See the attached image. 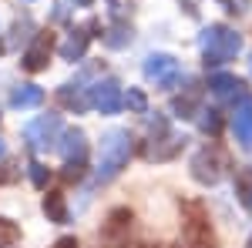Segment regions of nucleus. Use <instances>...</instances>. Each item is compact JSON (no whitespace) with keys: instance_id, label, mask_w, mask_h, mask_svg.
<instances>
[{"instance_id":"1","label":"nucleus","mask_w":252,"mask_h":248,"mask_svg":"<svg viewBox=\"0 0 252 248\" xmlns=\"http://www.w3.org/2000/svg\"><path fill=\"white\" fill-rule=\"evenodd\" d=\"M242 51V37L235 34L232 27H225V24H212V27H205V34H202V57L205 64H229Z\"/></svg>"},{"instance_id":"2","label":"nucleus","mask_w":252,"mask_h":248,"mask_svg":"<svg viewBox=\"0 0 252 248\" xmlns=\"http://www.w3.org/2000/svg\"><path fill=\"white\" fill-rule=\"evenodd\" d=\"M131 158V134L128 131H108L101 141V161H97V181H111L121 174V168Z\"/></svg>"},{"instance_id":"3","label":"nucleus","mask_w":252,"mask_h":248,"mask_svg":"<svg viewBox=\"0 0 252 248\" xmlns=\"http://www.w3.org/2000/svg\"><path fill=\"white\" fill-rule=\"evenodd\" d=\"M178 248H215L212 221H209V215L198 201L185 205V228H182V245Z\"/></svg>"},{"instance_id":"4","label":"nucleus","mask_w":252,"mask_h":248,"mask_svg":"<svg viewBox=\"0 0 252 248\" xmlns=\"http://www.w3.org/2000/svg\"><path fill=\"white\" fill-rule=\"evenodd\" d=\"M225 168H229V161H225V154L219 148H202L192 158V178L198 185H219Z\"/></svg>"},{"instance_id":"5","label":"nucleus","mask_w":252,"mask_h":248,"mask_svg":"<svg viewBox=\"0 0 252 248\" xmlns=\"http://www.w3.org/2000/svg\"><path fill=\"white\" fill-rule=\"evenodd\" d=\"M145 77L155 81L158 87L172 91L175 84L182 81V67H178V60L172 54H152V57L145 60Z\"/></svg>"},{"instance_id":"6","label":"nucleus","mask_w":252,"mask_h":248,"mask_svg":"<svg viewBox=\"0 0 252 248\" xmlns=\"http://www.w3.org/2000/svg\"><path fill=\"white\" fill-rule=\"evenodd\" d=\"M88 101L94 104L101 114H118L125 108V91H121V84H118L115 77H104V81H97L94 87H91Z\"/></svg>"},{"instance_id":"7","label":"nucleus","mask_w":252,"mask_h":248,"mask_svg":"<svg viewBox=\"0 0 252 248\" xmlns=\"http://www.w3.org/2000/svg\"><path fill=\"white\" fill-rule=\"evenodd\" d=\"M58 138H64V131H61V121L54 114L47 117H37L31 128H27V141L37 148V151H51L54 144H58Z\"/></svg>"},{"instance_id":"8","label":"nucleus","mask_w":252,"mask_h":248,"mask_svg":"<svg viewBox=\"0 0 252 248\" xmlns=\"http://www.w3.org/2000/svg\"><path fill=\"white\" fill-rule=\"evenodd\" d=\"M51 44H54V37H51V34H37V40L24 51V67H27L31 74H37V71H44V67H47Z\"/></svg>"},{"instance_id":"9","label":"nucleus","mask_w":252,"mask_h":248,"mask_svg":"<svg viewBox=\"0 0 252 248\" xmlns=\"http://www.w3.org/2000/svg\"><path fill=\"white\" fill-rule=\"evenodd\" d=\"M232 131H235V141H239V144L252 148V101H249V97H246V101L235 108V114H232Z\"/></svg>"},{"instance_id":"10","label":"nucleus","mask_w":252,"mask_h":248,"mask_svg":"<svg viewBox=\"0 0 252 248\" xmlns=\"http://www.w3.org/2000/svg\"><path fill=\"white\" fill-rule=\"evenodd\" d=\"M128 228H131V211H128V208H115L111 215H108V221H104L101 235L111 238V242H121V238L128 235Z\"/></svg>"},{"instance_id":"11","label":"nucleus","mask_w":252,"mask_h":248,"mask_svg":"<svg viewBox=\"0 0 252 248\" xmlns=\"http://www.w3.org/2000/svg\"><path fill=\"white\" fill-rule=\"evenodd\" d=\"M209 91H212L215 97H235L239 91H242V81H239L235 74L215 71V74H209Z\"/></svg>"},{"instance_id":"12","label":"nucleus","mask_w":252,"mask_h":248,"mask_svg":"<svg viewBox=\"0 0 252 248\" xmlns=\"http://www.w3.org/2000/svg\"><path fill=\"white\" fill-rule=\"evenodd\" d=\"M88 40H91V34H88V30H71V37L64 40L61 54H64L67 60H78V57H84V51H88Z\"/></svg>"},{"instance_id":"13","label":"nucleus","mask_w":252,"mask_h":248,"mask_svg":"<svg viewBox=\"0 0 252 248\" xmlns=\"http://www.w3.org/2000/svg\"><path fill=\"white\" fill-rule=\"evenodd\" d=\"M61 151L67 154V161H84V154H88V141H84V134H81V131H67V134H64Z\"/></svg>"},{"instance_id":"14","label":"nucleus","mask_w":252,"mask_h":248,"mask_svg":"<svg viewBox=\"0 0 252 248\" xmlns=\"http://www.w3.org/2000/svg\"><path fill=\"white\" fill-rule=\"evenodd\" d=\"M40 101H44V91H40V87H34V84L17 87V91H14V97H10V104H14V108H20V111H24V108H37Z\"/></svg>"},{"instance_id":"15","label":"nucleus","mask_w":252,"mask_h":248,"mask_svg":"<svg viewBox=\"0 0 252 248\" xmlns=\"http://www.w3.org/2000/svg\"><path fill=\"white\" fill-rule=\"evenodd\" d=\"M44 211H47V218H51V221L64 225V221H67V205H64V194L47 191V198H44Z\"/></svg>"},{"instance_id":"16","label":"nucleus","mask_w":252,"mask_h":248,"mask_svg":"<svg viewBox=\"0 0 252 248\" xmlns=\"http://www.w3.org/2000/svg\"><path fill=\"white\" fill-rule=\"evenodd\" d=\"M20 242V228L10 218H0V248H14Z\"/></svg>"},{"instance_id":"17","label":"nucleus","mask_w":252,"mask_h":248,"mask_svg":"<svg viewBox=\"0 0 252 248\" xmlns=\"http://www.w3.org/2000/svg\"><path fill=\"white\" fill-rule=\"evenodd\" d=\"M104 44H108V47H125V44H131V27H128V24H115V27L108 30Z\"/></svg>"},{"instance_id":"18","label":"nucleus","mask_w":252,"mask_h":248,"mask_svg":"<svg viewBox=\"0 0 252 248\" xmlns=\"http://www.w3.org/2000/svg\"><path fill=\"white\" fill-rule=\"evenodd\" d=\"M202 131L205 134H219V124H222V121H219V111H202Z\"/></svg>"},{"instance_id":"19","label":"nucleus","mask_w":252,"mask_h":248,"mask_svg":"<svg viewBox=\"0 0 252 248\" xmlns=\"http://www.w3.org/2000/svg\"><path fill=\"white\" fill-rule=\"evenodd\" d=\"M81 174H84V161H67V168H64V181H81Z\"/></svg>"},{"instance_id":"20","label":"nucleus","mask_w":252,"mask_h":248,"mask_svg":"<svg viewBox=\"0 0 252 248\" xmlns=\"http://www.w3.org/2000/svg\"><path fill=\"white\" fill-rule=\"evenodd\" d=\"M125 104L135 108V111H145V94H141V91H128V94H125Z\"/></svg>"},{"instance_id":"21","label":"nucleus","mask_w":252,"mask_h":248,"mask_svg":"<svg viewBox=\"0 0 252 248\" xmlns=\"http://www.w3.org/2000/svg\"><path fill=\"white\" fill-rule=\"evenodd\" d=\"M31 178H34L37 188H44V185H47V168H44V165H31Z\"/></svg>"},{"instance_id":"22","label":"nucleus","mask_w":252,"mask_h":248,"mask_svg":"<svg viewBox=\"0 0 252 248\" xmlns=\"http://www.w3.org/2000/svg\"><path fill=\"white\" fill-rule=\"evenodd\" d=\"M54 248H78V238H61Z\"/></svg>"},{"instance_id":"23","label":"nucleus","mask_w":252,"mask_h":248,"mask_svg":"<svg viewBox=\"0 0 252 248\" xmlns=\"http://www.w3.org/2000/svg\"><path fill=\"white\" fill-rule=\"evenodd\" d=\"M74 3H78V7H91L94 0H74Z\"/></svg>"},{"instance_id":"24","label":"nucleus","mask_w":252,"mask_h":248,"mask_svg":"<svg viewBox=\"0 0 252 248\" xmlns=\"http://www.w3.org/2000/svg\"><path fill=\"white\" fill-rule=\"evenodd\" d=\"M219 3H225V7H232V3H235V0H219Z\"/></svg>"},{"instance_id":"25","label":"nucleus","mask_w":252,"mask_h":248,"mask_svg":"<svg viewBox=\"0 0 252 248\" xmlns=\"http://www.w3.org/2000/svg\"><path fill=\"white\" fill-rule=\"evenodd\" d=\"M246 208H252V194H249V201H246Z\"/></svg>"},{"instance_id":"26","label":"nucleus","mask_w":252,"mask_h":248,"mask_svg":"<svg viewBox=\"0 0 252 248\" xmlns=\"http://www.w3.org/2000/svg\"><path fill=\"white\" fill-rule=\"evenodd\" d=\"M0 158H3V141H0Z\"/></svg>"}]
</instances>
